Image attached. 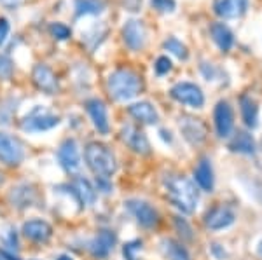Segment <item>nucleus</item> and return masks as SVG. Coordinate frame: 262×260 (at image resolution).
<instances>
[{
  "label": "nucleus",
  "mask_w": 262,
  "mask_h": 260,
  "mask_svg": "<svg viewBox=\"0 0 262 260\" xmlns=\"http://www.w3.org/2000/svg\"><path fill=\"white\" fill-rule=\"evenodd\" d=\"M168 198L182 213H192L198 206L200 194L196 185L185 177H170L166 180Z\"/></svg>",
  "instance_id": "obj_1"
},
{
  "label": "nucleus",
  "mask_w": 262,
  "mask_h": 260,
  "mask_svg": "<svg viewBox=\"0 0 262 260\" xmlns=\"http://www.w3.org/2000/svg\"><path fill=\"white\" fill-rule=\"evenodd\" d=\"M108 93L117 102L135 98L142 91V79L131 68H117L108 75L107 81Z\"/></svg>",
  "instance_id": "obj_2"
},
{
  "label": "nucleus",
  "mask_w": 262,
  "mask_h": 260,
  "mask_svg": "<svg viewBox=\"0 0 262 260\" xmlns=\"http://www.w3.org/2000/svg\"><path fill=\"white\" fill-rule=\"evenodd\" d=\"M84 157H86L90 170L98 178H108L111 175L116 173V157H114L112 150L107 145L91 141L84 150Z\"/></svg>",
  "instance_id": "obj_3"
},
{
  "label": "nucleus",
  "mask_w": 262,
  "mask_h": 260,
  "mask_svg": "<svg viewBox=\"0 0 262 260\" xmlns=\"http://www.w3.org/2000/svg\"><path fill=\"white\" fill-rule=\"evenodd\" d=\"M58 124H60V117L42 110V107H37L25 117L23 123H21V128H23V131L28 133H40L49 131V129L56 128Z\"/></svg>",
  "instance_id": "obj_4"
},
{
  "label": "nucleus",
  "mask_w": 262,
  "mask_h": 260,
  "mask_svg": "<svg viewBox=\"0 0 262 260\" xmlns=\"http://www.w3.org/2000/svg\"><path fill=\"white\" fill-rule=\"evenodd\" d=\"M171 98L177 100L182 105H187L192 108H201L205 105V94H203L201 87L192 82H179L171 87L170 91Z\"/></svg>",
  "instance_id": "obj_5"
},
{
  "label": "nucleus",
  "mask_w": 262,
  "mask_h": 260,
  "mask_svg": "<svg viewBox=\"0 0 262 260\" xmlns=\"http://www.w3.org/2000/svg\"><path fill=\"white\" fill-rule=\"evenodd\" d=\"M25 159V145L19 138L0 131V161L9 166H18Z\"/></svg>",
  "instance_id": "obj_6"
},
{
  "label": "nucleus",
  "mask_w": 262,
  "mask_h": 260,
  "mask_svg": "<svg viewBox=\"0 0 262 260\" xmlns=\"http://www.w3.org/2000/svg\"><path fill=\"white\" fill-rule=\"evenodd\" d=\"M122 40L126 48L131 51H140L145 48L147 42V28L140 19H129L122 27Z\"/></svg>",
  "instance_id": "obj_7"
},
{
  "label": "nucleus",
  "mask_w": 262,
  "mask_h": 260,
  "mask_svg": "<svg viewBox=\"0 0 262 260\" xmlns=\"http://www.w3.org/2000/svg\"><path fill=\"white\" fill-rule=\"evenodd\" d=\"M32 81L37 86V89L44 91L46 94H56L60 91V84L53 70L44 63H37L32 70Z\"/></svg>",
  "instance_id": "obj_8"
},
{
  "label": "nucleus",
  "mask_w": 262,
  "mask_h": 260,
  "mask_svg": "<svg viewBox=\"0 0 262 260\" xmlns=\"http://www.w3.org/2000/svg\"><path fill=\"white\" fill-rule=\"evenodd\" d=\"M121 138L126 145L129 147L133 152L140 154V156H149L150 154V144L147 136L143 135L140 129L133 124H124L121 129Z\"/></svg>",
  "instance_id": "obj_9"
},
{
  "label": "nucleus",
  "mask_w": 262,
  "mask_h": 260,
  "mask_svg": "<svg viewBox=\"0 0 262 260\" xmlns=\"http://www.w3.org/2000/svg\"><path fill=\"white\" fill-rule=\"evenodd\" d=\"M58 161H60L61 168L67 173H74V171L79 170V166H81V152H79V145L74 138H69L60 145Z\"/></svg>",
  "instance_id": "obj_10"
},
{
  "label": "nucleus",
  "mask_w": 262,
  "mask_h": 260,
  "mask_svg": "<svg viewBox=\"0 0 262 260\" xmlns=\"http://www.w3.org/2000/svg\"><path fill=\"white\" fill-rule=\"evenodd\" d=\"M126 206L133 213L135 219L138 220V224L143 225V227L150 229V227H154V225H158V222H159L158 211H156L149 203L140 201V199H129L128 203H126Z\"/></svg>",
  "instance_id": "obj_11"
},
{
  "label": "nucleus",
  "mask_w": 262,
  "mask_h": 260,
  "mask_svg": "<svg viewBox=\"0 0 262 260\" xmlns=\"http://www.w3.org/2000/svg\"><path fill=\"white\" fill-rule=\"evenodd\" d=\"M215 119V129L221 138H227L232 133V126H234V115H232V108L227 102H219L213 112Z\"/></svg>",
  "instance_id": "obj_12"
},
{
  "label": "nucleus",
  "mask_w": 262,
  "mask_h": 260,
  "mask_svg": "<svg viewBox=\"0 0 262 260\" xmlns=\"http://www.w3.org/2000/svg\"><path fill=\"white\" fill-rule=\"evenodd\" d=\"M86 110L91 117L93 126L96 128V131H98L100 135H107L111 126H108V115H107V107H105V103L98 98L88 100Z\"/></svg>",
  "instance_id": "obj_13"
},
{
  "label": "nucleus",
  "mask_w": 262,
  "mask_h": 260,
  "mask_svg": "<svg viewBox=\"0 0 262 260\" xmlns=\"http://www.w3.org/2000/svg\"><path fill=\"white\" fill-rule=\"evenodd\" d=\"M179 126H180L182 135H184V138L189 141V144L200 145L205 141L206 129H205V124H203L200 119H194V117H182Z\"/></svg>",
  "instance_id": "obj_14"
},
{
  "label": "nucleus",
  "mask_w": 262,
  "mask_h": 260,
  "mask_svg": "<svg viewBox=\"0 0 262 260\" xmlns=\"http://www.w3.org/2000/svg\"><path fill=\"white\" fill-rule=\"evenodd\" d=\"M114 246H116V234L112 230H100L91 240L88 248L93 253V257L105 258L114 250Z\"/></svg>",
  "instance_id": "obj_15"
},
{
  "label": "nucleus",
  "mask_w": 262,
  "mask_h": 260,
  "mask_svg": "<svg viewBox=\"0 0 262 260\" xmlns=\"http://www.w3.org/2000/svg\"><path fill=\"white\" fill-rule=\"evenodd\" d=\"M205 224H206V227L212 230L226 229L234 224V213L227 206H217V208H213L212 211L206 213Z\"/></svg>",
  "instance_id": "obj_16"
},
{
  "label": "nucleus",
  "mask_w": 262,
  "mask_h": 260,
  "mask_svg": "<svg viewBox=\"0 0 262 260\" xmlns=\"http://www.w3.org/2000/svg\"><path fill=\"white\" fill-rule=\"evenodd\" d=\"M248 11V0H219L215 6V12L222 19H236L242 18Z\"/></svg>",
  "instance_id": "obj_17"
},
{
  "label": "nucleus",
  "mask_w": 262,
  "mask_h": 260,
  "mask_svg": "<svg viewBox=\"0 0 262 260\" xmlns=\"http://www.w3.org/2000/svg\"><path fill=\"white\" fill-rule=\"evenodd\" d=\"M23 234L30 241L46 243L53 236V229H51V225L44 220H28L23 224Z\"/></svg>",
  "instance_id": "obj_18"
},
{
  "label": "nucleus",
  "mask_w": 262,
  "mask_h": 260,
  "mask_svg": "<svg viewBox=\"0 0 262 260\" xmlns=\"http://www.w3.org/2000/svg\"><path fill=\"white\" fill-rule=\"evenodd\" d=\"M128 112L131 117H135L137 121H140L142 124H158L159 114L154 108V105H150L149 102H138L128 107Z\"/></svg>",
  "instance_id": "obj_19"
},
{
  "label": "nucleus",
  "mask_w": 262,
  "mask_h": 260,
  "mask_svg": "<svg viewBox=\"0 0 262 260\" xmlns=\"http://www.w3.org/2000/svg\"><path fill=\"white\" fill-rule=\"evenodd\" d=\"M72 191L75 194V199L79 201L84 206H91L96 201V191L93 188L91 182L82 177H77L74 180V185H72Z\"/></svg>",
  "instance_id": "obj_20"
},
{
  "label": "nucleus",
  "mask_w": 262,
  "mask_h": 260,
  "mask_svg": "<svg viewBox=\"0 0 262 260\" xmlns=\"http://www.w3.org/2000/svg\"><path fill=\"white\" fill-rule=\"evenodd\" d=\"M210 35H212L213 42L219 45L221 51H224V53L231 51L232 44H234V35H232V32L226 27V25L213 23L212 27H210Z\"/></svg>",
  "instance_id": "obj_21"
},
{
  "label": "nucleus",
  "mask_w": 262,
  "mask_h": 260,
  "mask_svg": "<svg viewBox=\"0 0 262 260\" xmlns=\"http://www.w3.org/2000/svg\"><path fill=\"white\" fill-rule=\"evenodd\" d=\"M9 201L12 206L16 208H27L32 206L33 201H35V191H33L32 185L28 183H23V185H18L11 191L9 194Z\"/></svg>",
  "instance_id": "obj_22"
},
{
  "label": "nucleus",
  "mask_w": 262,
  "mask_h": 260,
  "mask_svg": "<svg viewBox=\"0 0 262 260\" xmlns=\"http://www.w3.org/2000/svg\"><path fill=\"white\" fill-rule=\"evenodd\" d=\"M194 177H196L198 185H200L203 191H206V192H212L213 191L215 178H213L212 164H210L208 159H201L200 164H198L196 170H194Z\"/></svg>",
  "instance_id": "obj_23"
},
{
  "label": "nucleus",
  "mask_w": 262,
  "mask_h": 260,
  "mask_svg": "<svg viewBox=\"0 0 262 260\" xmlns=\"http://www.w3.org/2000/svg\"><path fill=\"white\" fill-rule=\"evenodd\" d=\"M107 4L105 0H75L74 9L75 18H82V16H98L105 11Z\"/></svg>",
  "instance_id": "obj_24"
},
{
  "label": "nucleus",
  "mask_w": 262,
  "mask_h": 260,
  "mask_svg": "<svg viewBox=\"0 0 262 260\" xmlns=\"http://www.w3.org/2000/svg\"><path fill=\"white\" fill-rule=\"evenodd\" d=\"M239 105H242L243 123L250 129H255L259 126V107H257L255 100H252L250 96H242Z\"/></svg>",
  "instance_id": "obj_25"
},
{
  "label": "nucleus",
  "mask_w": 262,
  "mask_h": 260,
  "mask_svg": "<svg viewBox=\"0 0 262 260\" xmlns=\"http://www.w3.org/2000/svg\"><path fill=\"white\" fill-rule=\"evenodd\" d=\"M229 149L232 150V152L247 154V156H250V154L255 152V141H253L252 135H248L247 131H238L236 133V136L229 141Z\"/></svg>",
  "instance_id": "obj_26"
},
{
  "label": "nucleus",
  "mask_w": 262,
  "mask_h": 260,
  "mask_svg": "<svg viewBox=\"0 0 262 260\" xmlns=\"http://www.w3.org/2000/svg\"><path fill=\"white\" fill-rule=\"evenodd\" d=\"M161 248H163L164 257L168 260H191L187 250H185L180 243H177L175 240H163Z\"/></svg>",
  "instance_id": "obj_27"
},
{
  "label": "nucleus",
  "mask_w": 262,
  "mask_h": 260,
  "mask_svg": "<svg viewBox=\"0 0 262 260\" xmlns=\"http://www.w3.org/2000/svg\"><path fill=\"white\" fill-rule=\"evenodd\" d=\"M163 48L166 49V51H170L171 54H175L177 58H180V60H187L189 58V51H187V48H185V44H182L177 37H168V39L163 42Z\"/></svg>",
  "instance_id": "obj_28"
},
{
  "label": "nucleus",
  "mask_w": 262,
  "mask_h": 260,
  "mask_svg": "<svg viewBox=\"0 0 262 260\" xmlns=\"http://www.w3.org/2000/svg\"><path fill=\"white\" fill-rule=\"evenodd\" d=\"M14 74V63L9 56L0 54V81H9Z\"/></svg>",
  "instance_id": "obj_29"
},
{
  "label": "nucleus",
  "mask_w": 262,
  "mask_h": 260,
  "mask_svg": "<svg viewBox=\"0 0 262 260\" xmlns=\"http://www.w3.org/2000/svg\"><path fill=\"white\" fill-rule=\"evenodd\" d=\"M49 32L56 40H69L72 37V30L63 23H51L49 25Z\"/></svg>",
  "instance_id": "obj_30"
},
{
  "label": "nucleus",
  "mask_w": 262,
  "mask_h": 260,
  "mask_svg": "<svg viewBox=\"0 0 262 260\" xmlns=\"http://www.w3.org/2000/svg\"><path fill=\"white\" fill-rule=\"evenodd\" d=\"M18 102H19V100H16V102H14V98H9V100H6V102L0 105V123H2V124L9 123L11 114L16 110V105H18Z\"/></svg>",
  "instance_id": "obj_31"
},
{
  "label": "nucleus",
  "mask_w": 262,
  "mask_h": 260,
  "mask_svg": "<svg viewBox=\"0 0 262 260\" xmlns=\"http://www.w3.org/2000/svg\"><path fill=\"white\" fill-rule=\"evenodd\" d=\"M150 6L158 12H173L177 7V2L175 0H150Z\"/></svg>",
  "instance_id": "obj_32"
},
{
  "label": "nucleus",
  "mask_w": 262,
  "mask_h": 260,
  "mask_svg": "<svg viewBox=\"0 0 262 260\" xmlns=\"http://www.w3.org/2000/svg\"><path fill=\"white\" fill-rule=\"evenodd\" d=\"M175 227H177L179 234H180L182 238H184V240H187V241L192 240V229H191V225H189L184 219H180V217H175Z\"/></svg>",
  "instance_id": "obj_33"
},
{
  "label": "nucleus",
  "mask_w": 262,
  "mask_h": 260,
  "mask_svg": "<svg viewBox=\"0 0 262 260\" xmlns=\"http://www.w3.org/2000/svg\"><path fill=\"white\" fill-rule=\"evenodd\" d=\"M154 70H156V74H158V75H164V74L170 72V70H171L170 58H168V56H159L158 60H156V63H154Z\"/></svg>",
  "instance_id": "obj_34"
},
{
  "label": "nucleus",
  "mask_w": 262,
  "mask_h": 260,
  "mask_svg": "<svg viewBox=\"0 0 262 260\" xmlns=\"http://www.w3.org/2000/svg\"><path fill=\"white\" fill-rule=\"evenodd\" d=\"M9 33H11V25L9 19L7 18H0V48L6 44V40L9 39Z\"/></svg>",
  "instance_id": "obj_35"
},
{
  "label": "nucleus",
  "mask_w": 262,
  "mask_h": 260,
  "mask_svg": "<svg viewBox=\"0 0 262 260\" xmlns=\"http://www.w3.org/2000/svg\"><path fill=\"white\" fill-rule=\"evenodd\" d=\"M142 250V243L140 241H131L128 245H124V257L126 260H135V251Z\"/></svg>",
  "instance_id": "obj_36"
},
{
  "label": "nucleus",
  "mask_w": 262,
  "mask_h": 260,
  "mask_svg": "<svg viewBox=\"0 0 262 260\" xmlns=\"http://www.w3.org/2000/svg\"><path fill=\"white\" fill-rule=\"evenodd\" d=\"M122 6L126 7V11H138L142 7V0H122Z\"/></svg>",
  "instance_id": "obj_37"
},
{
  "label": "nucleus",
  "mask_w": 262,
  "mask_h": 260,
  "mask_svg": "<svg viewBox=\"0 0 262 260\" xmlns=\"http://www.w3.org/2000/svg\"><path fill=\"white\" fill-rule=\"evenodd\" d=\"M2 258H4V260H19L18 257H14V255L9 253V251H6V250L2 251Z\"/></svg>",
  "instance_id": "obj_38"
},
{
  "label": "nucleus",
  "mask_w": 262,
  "mask_h": 260,
  "mask_svg": "<svg viewBox=\"0 0 262 260\" xmlns=\"http://www.w3.org/2000/svg\"><path fill=\"white\" fill-rule=\"evenodd\" d=\"M56 260H74V258L69 257V255H60V257H58Z\"/></svg>",
  "instance_id": "obj_39"
},
{
  "label": "nucleus",
  "mask_w": 262,
  "mask_h": 260,
  "mask_svg": "<svg viewBox=\"0 0 262 260\" xmlns=\"http://www.w3.org/2000/svg\"><path fill=\"white\" fill-rule=\"evenodd\" d=\"M259 255H260V257H262V241L259 243Z\"/></svg>",
  "instance_id": "obj_40"
},
{
  "label": "nucleus",
  "mask_w": 262,
  "mask_h": 260,
  "mask_svg": "<svg viewBox=\"0 0 262 260\" xmlns=\"http://www.w3.org/2000/svg\"><path fill=\"white\" fill-rule=\"evenodd\" d=\"M4 182V177H2V173H0V183H2Z\"/></svg>",
  "instance_id": "obj_41"
},
{
  "label": "nucleus",
  "mask_w": 262,
  "mask_h": 260,
  "mask_svg": "<svg viewBox=\"0 0 262 260\" xmlns=\"http://www.w3.org/2000/svg\"><path fill=\"white\" fill-rule=\"evenodd\" d=\"M4 2H11V0H4Z\"/></svg>",
  "instance_id": "obj_42"
},
{
  "label": "nucleus",
  "mask_w": 262,
  "mask_h": 260,
  "mask_svg": "<svg viewBox=\"0 0 262 260\" xmlns=\"http://www.w3.org/2000/svg\"><path fill=\"white\" fill-rule=\"evenodd\" d=\"M0 260H4V258H2V255H0Z\"/></svg>",
  "instance_id": "obj_43"
}]
</instances>
